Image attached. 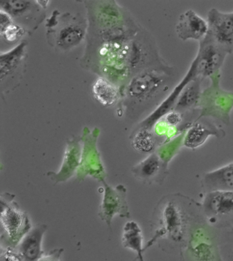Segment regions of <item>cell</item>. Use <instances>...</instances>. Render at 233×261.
<instances>
[{
    "instance_id": "23",
    "label": "cell",
    "mask_w": 233,
    "mask_h": 261,
    "mask_svg": "<svg viewBox=\"0 0 233 261\" xmlns=\"http://www.w3.org/2000/svg\"><path fill=\"white\" fill-rule=\"evenodd\" d=\"M132 146L138 151L153 152L158 147V139L153 130L144 128H136L132 134Z\"/></svg>"
},
{
    "instance_id": "7",
    "label": "cell",
    "mask_w": 233,
    "mask_h": 261,
    "mask_svg": "<svg viewBox=\"0 0 233 261\" xmlns=\"http://www.w3.org/2000/svg\"><path fill=\"white\" fill-rule=\"evenodd\" d=\"M200 204L202 214L211 226L222 230L233 227V191L206 192Z\"/></svg>"
},
{
    "instance_id": "21",
    "label": "cell",
    "mask_w": 233,
    "mask_h": 261,
    "mask_svg": "<svg viewBox=\"0 0 233 261\" xmlns=\"http://www.w3.org/2000/svg\"><path fill=\"white\" fill-rule=\"evenodd\" d=\"M47 225L39 224L30 230L23 238L19 245V253L25 261L39 260L41 258V243Z\"/></svg>"
},
{
    "instance_id": "15",
    "label": "cell",
    "mask_w": 233,
    "mask_h": 261,
    "mask_svg": "<svg viewBox=\"0 0 233 261\" xmlns=\"http://www.w3.org/2000/svg\"><path fill=\"white\" fill-rule=\"evenodd\" d=\"M175 30L176 35L182 41L194 40L200 42L208 35L209 26L206 20L190 9L179 16Z\"/></svg>"
},
{
    "instance_id": "12",
    "label": "cell",
    "mask_w": 233,
    "mask_h": 261,
    "mask_svg": "<svg viewBox=\"0 0 233 261\" xmlns=\"http://www.w3.org/2000/svg\"><path fill=\"white\" fill-rule=\"evenodd\" d=\"M101 182L104 186V195L98 212V216L106 223L108 228L111 230L112 219L116 215L122 218H131L126 199V189L122 185H118L116 188H112L105 180Z\"/></svg>"
},
{
    "instance_id": "8",
    "label": "cell",
    "mask_w": 233,
    "mask_h": 261,
    "mask_svg": "<svg viewBox=\"0 0 233 261\" xmlns=\"http://www.w3.org/2000/svg\"><path fill=\"white\" fill-rule=\"evenodd\" d=\"M28 42L23 40L9 51L0 54V86L2 94L9 93L19 86L25 71Z\"/></svg>"
},
{
    "instance_id": "13",
    "label": "cell",
    "mask_w": 233,
    "mask_h": 261,
    "mask_svg": "<svg viewBox=\"0 0 233 261\" xmlns=\"http://www.w3.org/2000/svg\"><path fill=\"white\" fill-rule=\"evenodd\" d=\"M208 34L218 45L229 54L233 53V12L223 13L216 9L210 10L206 19Z\"/></svg>"
},
{
    "instance_id": "18",
    "label": "cell",
    "mask_w": 233,
    "mask_h": 261,
    "mask_svg": "<svg viewBox=\"0 0 233 261\" xmlns=\"http://www.w3.org/2000/svg\"><path fill=\"white\" fill-rule=\"evenodd\" d=\"M132 172L136 178L144 184H162L168 175V166L164 164L156 152H153L134 166Z\"/></svg>"
},
{
    "instance_id": "10",
    "label": "cell",
    "mask_w": 233,
    "mask_h": 261,
    "mask_svg": "<svg viewBox=\"0 0 233 261\" xmlns=\"http://www.w3.org/2000/svg\"><path fill=\"white\" fill-rule=\"evenodd\" d=\"M99 130L96 128L90 132L86 128L82 138L83 142L81 162L76 174L79 180H84L87 176H91L100 182L105 180L106 172L102 164L100 154L96 148V141Z\"/></svg>"
},
{
    "instance_id": "16",
    "label": "cell",
    "mask_w": 233,
    "mask_h": 261,
    "mask_svg": "<svg viewBox=\"0 0 233 261\" xmlns=\"http://www.w3.org/2000/svg\"><path fill=\"white\" fill-rule=\"evenodd\" d=\"M82 138L75 137L66 142L65 152L59 172H49L47 176L54 184L65 182L77 172L81 162Z\"/></svg>"
},
{
    "instance_id": "27",
    "label": "cell",
    "mask_w": 233,
    "mask_h": 261,
    "mask_svg": "<svg viewBox=\"0 0 233 261\" xmlns=\"http://www.w3.org/2000/svg\"><path fill=\"white\" fill-rule=\"evenodd\" d=\"M220 245L224 261H233V227L221 232Z\"/></svg>"
},
{
    "instance_id": "1",
    "label": "cell",
    "mask_w": 233,
    "mask_h": 261,
    "mask_svg": "<svg viewBox=\"0 0 233 261\" xmlns=\"http://www.w3.org/2000/svg\"><path fill=\"white\" fill-rule=\"evenodd\" d=\"M201 213V204L188 196H165L154 208L151 222L154 236L147 247L158 242L165 252H182L191 226Z\"/></svg>"
},
{
    "instance_id": "19",
    "label": "cell",
    "mask_w": 233,
    "mask_h": 261,
    "mask_svg": "<svg viewBox=\"0 0 233 261\" xmlns=\"http://www.w3.org/2000/svg\"><path fill=\"white\" fill-rule=\"evenodd\" d=\"M203 80L201 77L196 76L185 86L184 90L180 92L177 103L173 110L183 114L187 119H190V116L195 112L198 111Z\"/></svg>"
},
{
    "instance_id": "4",
    "label": "cell",
    "mask_w": 233,
    "mask_h": 261,
    "mask_svg": "<svg viewBox=\"0 0 233 261\" xmlns=\"http://www.w3.org/2000/svg\"><path fill=\"white\" fill-rule=\"evenodd\" d=\"M47 39L57 51L66 52L77 47L87 37L88 20L77 14L54 11L47 20Z\"/></svg>"
},
{
    "instance_id": "2",
    "label": "cell",
    "mask_w": 233,
    "mask_h": 261,
    "mask_svg": "<svg viewBox=\"0 0 233 261\" xmlns=\"http://www.w3.org/2000/svg\"><path fill=\"white\" fill-rule=\"evenodd\" d=\"M177 71L167 62L133 77L121 91L126 116L136 120L149 116L177 85Z\"/></svg>"
},
{
    "instance_id": "28",
    "label": "cell",
    "mask_w": 233,
    "mask_h": 261,
    "mask_svg": "<svg viewBox=\"0 0 233 261\" xmlns=\"http://www.w3.org/2000/svg\"><path fill=\"white\" fill-rule=\"evenodd\" d=\"M62 250H56L52 251L47 256L41 257L38 261H59L60 254Z\"/></svg>"
},
{
    "instance_id": "5",
    "label": "cell",
    "mask_w": 233,
    "mask_h": 261,
    "mask_svg": "<svg viewBox=\"0 0 233 261\" xmlns=\"http://www.w3.org/2000/svg\"><path fill=\"white\" fill-rule=\"evenodd\" d=\"M210 80V86L202 90L198 106V116L195 120L210 118L230 126V113L233 109V92L227 91L221 87V73Z\"/></svg>"
},
{
    "instance_id": "11",
    "label": "cell",
    "mask_w": 233,
    "mask_h": 261,
    "mask_svg": "<svg viewBox=\"0 0 233 261\" xmlns=\"http://www.w3.org/2000/svg\"><path fill=\"white\" fill-rule=\"evenodd\" d=\"M228 54L214 41L209 34L199 42L198 53L195 60L197 74L202 79L214 77L221 73V69Z\"/></svg>"
},
{
    "instance_id": "9",
    "label": "cell",
    "mask_w": 233,
    "mask_h": 261,
    "mask_svg": "<svg viewBox=\"0 0 233 261\" xmlns=\"http://www.w3.org/2000/svg\"><path fill=\"white\" fill-rule=\"evenodd\" d=\"M0 11L7 13L15 23L32 33L43 23L45 10L38 1L30 0H1Z\"/></svg>"
},
{
    "instance_id": "24",
    "label": "cell",
    "mask_w": 233,
    "mask_h": 261,
    "mask_svg": "<svg viewBox=\"0 0 233 261\" xmlns=\"http://www.w3.org/2000/svg\"><path fill=\"white\" fill-rule=\"evenodd\" d=\"M122 243L124 247L132 249L138 252V255H142L144 251L143 248V237L142 230L137 223L130 222L124 228Z\"/></svg>"
},
{
    "instance_id": "17",
    "label": "cell",
    "mask_w": 233,
    "mask_h": 261,
    "mask_svg": "<svg viewBox=\"0 0 233 261\" xmlns=\"http://www.w3.org/2000/svg\"><path fill=\"white\" fill-rule=\"evenodd\" d=\"M226 133L214 122L206 118L194 120L185 134L184 146L190 149H196L205 143L208 138L214 136L224 138Z\"/></svg>"
},
{
    "instance_id": "14",
    "label": "cell",
    "mask_w": 233,
    "mask_h": 261,
    "mask_svg": "<svg viewBox=\"0 0 233 261\" xmlns=\"http://www.w3.org/2000/svg\"><path fill=\"white\" fill-rule=\"evenodd\" d=\"M198 76L197 74V63L196 60H194L190 65V69L187 72L184 79L177 84L169 95L166 98V99L160 104V106L154 111L152 112L149 116L144 118L143 120L139 122L136 128H144L147 129L152 130L154 124L166 116V114L172 111L177 103L178 97L180 92L184 90L185 86L190 81Z\"/></svg>"
},
{
    "instance_id": "20",
    "label": "cell",
    "mask_w": 233,
    "mask_h": 261,
    "mask_svg": "<svg viewBox=\"0 0 233 261\" xmlns=\"http://www.w3.org/2000/svg\"><path fill=\"white\" fill-rule=\"evenodd\" d=\"M200 184L205 193L215 190L233 191V162L206 172Z\"/></svg>"
},
{
    "instance_id": "3",
    "label": "cell",
    "mask_w": 233,
    "mask_h": 261,
    "mask_svg": "<svg viewBox=\"0 0 233 261\" xmlns=\"http://www.w3.org/2000/svg\"><path fill=\"white\" fill-rule=\"evenodd\" d=\"M218 230L208 224L202 214L199 215L180 253L182 261H224Z\"/></svg>"
},
{
    "instance_id": "22",
    "label": "cell",
    "mask_w": 233,
    "mask_h": 261,
    "mask_svg": "<svg viewBox=\"0 0 233 261\" xmlns=\"http://www.w3.org/2000/svg\"><path fill=\"white\" fill-rule=\"evenodd\" d=\"M94 99L104 107H111L121 99L120 88L107 78L98 77L92 86Z\"/></svg>"
},
{
    "instance_id": "25",
    "label": "cell",
    "mask_w": 233,
    "mask_h": 261,
    "mask_svg": "<svg viewBox=\"0 0 233 261\" xmlns=\"http://www.w3.org/2000/svg\"><path fill=\"white\" fill-rule=\"evenodd\" d=\"M186 132H183L180 135L176 136L170 141L166 142L159 146L156 150V153L158 154L161 160L165 164L168 166L172 159L178 153L180 148L184 146V140Z\"/></svg>"
},
{
    "instance_id": "6",
    "label": "cell",
    "mask_w": 233,
    "mask_h": 261,
    "mask_svg": "<svg viewBox=\"0 0 233 261\" xmlns=\"http://www.w3.org/2000/svg\"><path fill=\"white\" fill-rule=\"evenodd\" d=\"M14 198L15 196L9 193L1 196V239L11 248L19 244L31 230L28 215L20 208Z\"/></svg>"
},
{
    "instance_id": "26",
    "label": "cell",
    "mask_w": 233,
    "mask_h": 261,
    "mask_svg": "<svg viewBox=\"0 0 233 261\" xmlns=\"http://www.w3.org/2000/svg\"><path fill=\"white\" fill-rule=\"evenodd\" d=\"M28 34L23 27L14 21L7 27L0 29L2 41L8 44L21 43L23 41L22 39Z\"/></svg>"
}]
</instances>
